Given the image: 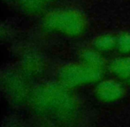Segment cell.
I'll return each mask as SVG.
<instances>
[{
  "label": "cell",
  "instance_id": "cell-5",
  "mask_svg": "<svg viewBox=\"0 0 130 127\" xmlns=\"http://www.w3.org/2000/svg\"><path fill=\"white\" fill-rule=\"evenodd\" d=\"M112 70L120 77L130 75V59H119L112 64Z\"/></svg>",
  "mask_w": 130,
  "mask_h": 127
},
{
  "label": "cell",
  "instance_id": "cell-1",
  "mask_svg": "<svg viewBox=\"0 0 130 127\" xmlns=\"http://www.w3.org/2000/svg\"><path fill=\"white\" fill-rule=\"evenodd\" d=\"M100 76V71L95 65H73L61 71L60 77L65 84L76 86L82 83L96 80Z\"/></svg>",
  "mask_w": 130,
  "mask_h": 127
},
{
  "label": "cell",
  "instance_id": "cell-6",
  "mask_svg": "<svg viewBox=\"0 0 130 127\" xmlns=\"http://www.w3.org/2000/svg\"><path fill=\"white\" fill-rule=\"evenodd\" d=\"M112 44V41H111L110 39H107V38H105V39L102 40V41H99V43H98V46L100 47V48H110V46Z\"/></svg>",
  "mask_w": 130,
  "mask_h": 127
},
{
  "label": "cell",
  "instance_id": "cell-4",
  "mask_svg": "<svg viewBox=\"0 0 130 127\" xmlns=\"http://www.w3.org/2000/svg\"><path fill=\"white\" fill-rule=\"evenodd\" d=\"M44 0H19L20 9L24 13L33 15L41 12Z\"/></svg>",
  "mask_w": 130,
  "mask_h": 127
},
{
  "label": "cell",
  "instance_id": "cell-2",
  "mask_svg": "<svg viewBox=\"0 0 130 127\" xmlns=\"http://www.w3.org/2000/svg\"><path fill=\"white\" fill-rule=\"evenodd\" d=\"M79 19L76 15L69 12L50 13L43 19V28L47 30L74 33L77 30Z\"/></svg>",
  "mask_w": 130,
  "mask_h": 127
},
{
  "label": "cell",
  "instance_id": "cell-3",
  "mask_svg": "<svg viewBox=\"0 0 130 127\" xmlns=\"http://www.w3.org/2000/svg\"><path fill=\"white\" fill-rule=\"evenodd\" d=\"M121 87L114 81H104L98 88V95L104 101H114L122 95Z\"/></svg>",
  "mask_w": 130,
  "mask_h": 127
}]
</instances>
